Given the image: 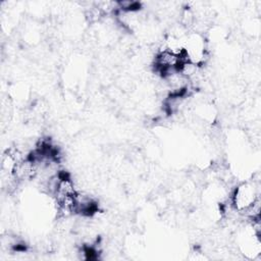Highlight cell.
Segmentation results:
<instances>
[{
  "instance_id": "cell-1",
  "label": "cell",
  "mask_w": 261,
  "mask_h": 261,
  "mask_svg": "<svg viewBox=\"0 0 261 261\" xmlns=\"http://www.w3.org/2000/svg\"><path fill=\"white\" fill-rule=\"evenodd\" d=\"M259 199V186L254 180H248L240 184L234 189L231 196V205L237 212L243 214Z\"/></svg>"
}]
</instances>
